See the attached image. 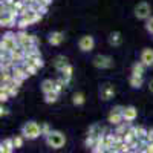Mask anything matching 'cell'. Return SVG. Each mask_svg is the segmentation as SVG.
Here are the masks:
<instances>
[{"instance_id":"31","label":"cell","mask_w":153,"mask_h":153,"mask_svg":"<svg viewBox=\"0 0 153 153\" xmlns=\"http://www.w3.org/2000/svg\"><path fill=\"white\" fill-rule=\"evenodd\" d=\"M51 132H52V129H51V126L48 123H43L42 124V135L46 138L48 135H51Z\"/></svg>"},{"instance_id":"5","label":"cell","mask_w":153,"mask_h":153,"mask_svg":"<svg viewBox=\"0 0 153 153\" xmlns=\"http://www.w3.org/2000/svg\"><path fill=\"white\" fill-rule=\"evenodd\" d=\"M92 63L98 69H110V68H113V58L109 57V55H101V54L95 55Z\"/></svg>"},{"instance_id":"35","label":"cell","mask_w":153,"mask_h":153,"mask_svg":"<svg viewBox=\"0 0 153 153\" xmlns=\"http://www.w3.org/2000/svg\"><path fill=\"white\" fill-rule=\"evenodd\" d=\"M11 97H9V94L8 92H2V91H0V101H2V104L3 103H6V101L9 100Z\"/></svg>"},{"instance_id":"3","label":"cell","mask_w":153,"mask_h":153,"mask_svg":"<svg viewBox=\"0 0 153 153\" xmlns=\"http://www.w3.org/2000/svg\"><path fill=\"white\" fill-rule=\"evenodd\" d=\"M19 49V43H17V37L14 32H5L2 37V42H0V51H12Z\"/></svg>"},{"instance_id":"16","label":"cell","mask_w":153,"mask_h":153,"mask_svg":"<svg viewBox=\"0 0 153 153\" xmlns=\"http://www.w3.org/2000/svg\"><path fill=\"white\" fill-rule=\"evenodd\" d=\"M66 66H69V60H68V57H65V55H57L55 58H54V68L57 69V71H63Z\"/></svg>"},{"instance_id":"30","label":"cell","mask_w":153,"mask_h":153,"mask_svg":"<svg viewBox=\"0 0 153 153\" xmlns=\"http://www.w3.org/2000/svg\"><path fill=\"white\" fill-rule=\"evenodd\" d=\"M12 143H14V149H22L23 143H25V138L22 135H17V136L12 138Z\"/></svg>"},{"instance_id":"27","label":"cell","mask_w":153,"mask_h":153,"mask_svg":"<svg viewBox=\"0 0 153 153\" xmlns=\"http://www.w3.org/2000/svg\"><path fill=\"white\" fill-rule=\"evenodd\" d=\"M84 101H86V98H84V95H83L81 92H75V94H74V97H72V103H74L75 106H81V104H84Z\"/></svg>"},{"instance_id":"22","label":"cell","mask_w":153,"mask_h":153,"mask_svg":"<svg viewBox=\"0 0 153 153\" xmlns=\"http://www.w3.org/2000/svg\"><path fill=\"white\" fill-rule=\"evenodd\" d=\"M22 66H23V69L26 71V74H28L29 76H31V75H37V72H38V68H37V66H34L29 60H25Z\"/></svg>"},{"instance_id":"7","label":"cell","mask_w":153,"mask_h":153,"mask_svg":"<svg viewBox=\"0 0 153 153\" xmlns=\"http://www.w3.org/2000/svg\"><path fill=\"white\" fill-rule=\"evenodd\" d=\"M17 14H12V12H2L0 16V25L3 28H12V26H17Z\"/></svg>"},{"instance_id":"25","label":"cell","mask_w":153,"mask_h":153,"mask_svg":"<svg viewBox=\"0 0 153 153\" xmlns=\"http://www.w3.org/2000/svg\"><path fill=\"white\" fill-rule=\"evenodd\" d=\"M72 72H74V68L69 65V66H66L65 69L61 71V78L65 80L66 83H69L71 81V78H72Z\"/></svg>"},{"instance_id":"17","label":"cell","mask_w":153,"mask_h":153,"mask_svg":"<svg viewBox=\"0 0 153 153\" xmlns=\"http://www.w3.org/2000/svg\"><path fill=\"white\" fill-rule=\"evenodd\" d=\"M12 76H14V78H17V80L25 81L29 75L26 74V71L23 69V66H22V65H19V66H14V69H12Z\"/></svg>"},{"instance_id":"34","label":"cell","mask_w":153,"mask_h":153,"mask_svg":"<svg viewBox=\"0 0 153 153\" xmlns=\"http://www.w3.org/2000/svg\"><path fill=\"white\" fill-rule=\"evenodd\" d=\"M8 94H9V97H11V98H12V97H16V95L19 94V87L11 86V84H9V91H8Z\"/></svg>"},{"instance_id":"21","label":"cell","mask_w":153,"mask_h":153,"mask_svg":"<svg viewBox=\"0 0 153 153\" xmlns=\"http://www.w3.org/2000/svg\"><path fill=\"white\" fill-rule=\"evenodd\" d=\"M144 71H146V66L143 65L141 61L135 63V65L132 66V75H133V76H141V78H143V75H144Z\"/></svg>"},{"instance_id":"40","label":"cell","mask_w":153,"mask_h":153,"mask_svg":"<svg viewBox=\"0 0 153 153\" xmlns=\"http://www.w3.org/2000/svg\"><path fill=\"white\" fill-rule=\"evenodd\" d=\"M149 89H150V92H153V80H150V83H149Z\"/></svg>"},{"instance_id":"4","label":"cell","mask_w":153,"mask_h":153,"mask_svg":"<svg viewBox=\"0 0 153 153\" xmlns=\"http://www.w3.org/2000/svg\"><path fill=\"white\" fill-rule=\"evenodd\" d=\"M123 112H124V107H123V106H115V107H112V110L109 112L107 121H109L112 126H120V124H123V121H124Z\"/></svg>"},{"instance_id":"33","label":"cell","mask_w":153,"mask_h":153,"mask_svg":"<svg viewBox=\"0 0 153 153\" xmlns=\"http://www.w3.org/2000/svg\"><path fill=\"white\" fill-rule=\"evenodd\" d=\"M146 29H147V31H149V32L153 35V17H150V19L146 22Z\"/></svg>"},{"instance_id":"15","label":"cell","mask_w":153,"mask_h":153,"mask_svg":"<svg viewBox=\"0 0 153 153\" xmlns=\"http://www.w3.org/2000/svg\"><path fill=\"white\" fill-rule=\"evenodd\" d=\"M106 129L103 126H100V124H92L91 127H89V132H87V136H94V138H101L104 133Z\"/></svg>"},{"instance_id":"14","label":"cell","mask_w":153,"mask_h":153,"mask_svg":"<svg viewBox=\"0 0 153 153\" xmlns=\"http://www.w3.org/2000/svg\"><path fill=\"white\" fill-rule=\"evenodd\" d=\"M49 45L52 46H60L63 42H65V34L60 32V31H55V32H51L49 34V38H48Z\"/></svg>"},{"instance_id":"11","label":"cell","mask_w":153,"mask_h":153,"mask_svg":"<svg viewBox=\"0 0 153 153\" xmlns=\"http://www.w3.org/2000/svg\"><path fill=\"white\" fill-rule=\"evenodd\" d=\"M136 117H138V110L133 107V106H127V107H124V112H123V118H124V121L126 123H133L135 120H136Z\"/></svg>"},{"instance_id":"13","label":"cell","mask_w":153,"mask_h":153,"mask_svg":"<svg viewBox=\"0 0 153 153\" xmlns=\"http://www.w3.org/2000/svg\"><path fill=\"white\" fill-rule=\"evenodd\" d=\"M141 63L146 68L153 66V49H150V48L143 49V52H141Z\"/></svg>"},{"instance_id":"37","label":"cell","mask_w":153,"mask_h":153,"mask_svg":"<svg viewBox=\"0 0 153 153\" xmlns=\"http://www.w3.org/2000/svg\"><path fill=\"white\" fill-rule=\"evenodd\" d=\"M8 113H9V109L3 107V104H2V107H0V117H6Z\"/></svg>"},{"instance_id":"19","label":"cell","mask_w":153,"mask_h":153,"mask_svg":"<svg viewBox=\"0 0 153 153\" xmlns=\"http://www.w3.org/2000/svg\"><path fill=\"white\" fill-rule=\"evenodd\" d=\"M54 87H55V81H52V80L46 78V80L42 81V92H43L45 95L54 92Z\"/></svg>"},{"instance_id":"2","label":"cell","mask_w":153,"mask_h":153,"mask_svg":"<svg viewBox=\"0 0 153 153\" xmlns=\"http://www.w3.org/2000/svg\"><path fill=\"white\" fill-rule=\"evenodd\" d=\"M45 143L51 149H61V147H65V144H66V136L60 130H52L51 135H48L45 138Z\"/></svg>"},{"instance_id":"6","label":"cell","mask_w":153,"mask_h":153,"mask_svg":"<svg viewBox=\"0 0 153 153\" xmlns=\"http://www.w3.org/2000/svg\"><path fill=\"white\" fill-rule=\"evenodd\" d=\"M150 12H152V8L147 2H141L135 6V17L141 19V20H149Z\"/></svg>"},{"instance_id":"39","label":"cell","mask_w":153,"mask_h":153,"mask_svg":"<svg viewBox=\"0 0 153 153\" xmlns=\"http://www.w3.org/2000/svg\"><path fill=\"white\" fill-rule=\"evenodd\" d=\"M147 153H153V143H147Z\"/></svg>"},{"instance_id":"23","label":"cell","mask_w":153,"mask_h":153,"mask_svg":"<svg viewBox=\"0 0 153 153\" xmlns=\"http://www.w3.org/2000/svg\"><path fill=\"white\" fill-rule=\"evenodd\" d=\"M147 132H149V129H146V127H143V126H135V133H136V138L139 139V141H146ZM146 143H147V141H146Z\"/></svg>"},{"instance_id":"20","label":"cell","mask_w":153,"mask_h":153,"mask_svg":"<svg viewBox=\"0 0 153 153\" xmlns=\"http://www.w3.org/2000/svg\"><path fill=\"white\" fill-rule=\"evenodd\" d=\"M121 42H123L121 32H118V31L110 32V35H109V43H110V46H120Z\"/></svg>"},{"instance_id":"26","label":"cell","mask_w":153,"mask_h":153,"mask_svg":"<svg viewBox=\"0 0 153 153\" xmlns=\"http://www.w3.org/2000/svg\"><path fill=\"white\" fill-rule=\"evenodd\" d=\"M143 83H144V80L141 78V76H133V75H130V78H129V84L133 87V89H139L143 86Z\"/></svg>"},{"instance_id":"28","label":"cell","mask_w":153,"mask_h":153,"mask_svg":"<svg viewBox=\"0 0 153 153\" xmlns=\"http://www.w3.org/2000/svg\"><path fill=\"white\" fill-rule=\"evenodd\" d=\"M58 94L57 92H51V94H48V95H45V103H48V104H54V103H57L58 101Z\"/></svg>"},{"instance_id":"18","label":"cell","mask_w":153,"mask_h":153,"mask_svg":"<svg viewBox=\"0 0 153 153\" xmlns=\"http://www.w3.org/2000/svg\"><path fill=\"white\" fill-rule=\"evenodd\" d=\"M14 152V143H12V138H6L0 144V153H12Z\"/></svg>"},{"instance_id":"8","label":"cell","mask_w":153,"mask_h":153,"mask_svg":"<svg viewBox=\"0 0 153 153\" xmlns=\"http://www.w3.org/2000/svg\"><path fill=\"white\" fill-rule=\"evenodd\" d=\"M16 37H17V43H19V48H20V49L26 51V49L32 48V40H31L32 35L26 34L25 31H19V32L16 34Z\"/></svg>"},{"instance_id":"36","label":"cell","mask_w":153,"mask_h":153,"mask_svg":"<svg viewBox=\"0 0 153 153\" xmlns=\"http://www.w3.org/2000/svg\"><path fill=\"white\" fill-rule=\"evenodd\" d=\"M146 141H147V143H153V127H152V129H149V132H147V138H146Z\"/></svg>"},{"instance_id":"38","label":"cell","mask_w":153,"mask_h":153,"mask_svg":"<svg viewBox=\"0 0 153 153\" xmlns=\"http://www.w3.org/2000/svg\"><path fill=\"white\" fill-rule=\"evenodd\" d=\"M38 2H40L42 5H45V6H49L51 3H52V0H38Z\"/></svg>"},{"instance_id":"24","label":"cell","mask_w":153,"mask_h":153,"mask_svg":"<svg viewBox=\"0 0 153 153\" xmlns=\"http://www.w3.org/2000/svg\"><path fill=\"white\" fill-rule=\"evenodd\" d=\"M135 138H136V133H135V126H130V127H129V130H127V132H126V135H124V143L130 144Z\"/></svg>"},{"instance_id":"12","label":"cell","mask_w":153,"mask_h":153,"mask_svg":"<svg viewBox=\"0 0 153 153\" xmlns=\"http://www.w3.org/2000/svg\"><path fill=\"white\" fill-rule=\"evenodd\" d=\"M42 14H38V12H34V11H28V12H25L23 16H20V19H23L25 22H26L28 25H34V23H37V22H40L42 20Z\"/></svg>"},{"instance_id":"41","label":"cell","mask_w":153,"mask_h":153,"mask_svg":"<svg viewBox=\"0 0 153 153\" xmlns=\"http://www.w3.org/2000/svg\"><path fill=\"white\" fill-rule=\"evenodd\" d=\"M130 153H139V152H138V150H132Z\"/></svg>"},{"instance_id":"9","label":"cell","mask_w":153,"mask_h":153,"mask_svg":"<svg viewBox=\"0 0 153 153\" xmlns=\"http://www.w3.org/2000/svg\"><path fill=\"white\" fill-rule=\"evenodd\" d=\"M95 46V40L92 35H83L78 42V48L83 51V52H91Z\"/></svg>"},{"instance_id":"32","label":"cell","mask_w":153,"mask_h":153,"mask_svg":"<svg viewBox=\"0 0 153 153\" xmlns=\"http://www.w3.org/2000/svg\"><path fill=\"white\" fill-rule=\"evenodd\" d=\"M29 61L32 63L34 66H37L38 69H42V68L45 66V61H43V58H42V57H38V58H34V60H29Z\"/></svg>"},{"instance_id":"29","label":"cell","mask_w":153,"mask_h":153,"mask_svg":"<svg viewBox=\"0 0 153 153\" xmlns=\"http://www.w3.org/2000/svg\"><path fill=\"white\" fill-rule=\"evenodd\" d=\"M66 84H68V83H66L65 80H63V78H58V80L55 81V87H54V92H57V94L60 95V94L63 92V89L66 87Z\"/></svg>"},{"instance_id":"1","label":"cell","mask_w":153,"mask_h":153,"mask_svg":"<svg viewBox=\"0 0 153 153\" xmlns=\"http://www.w3.org/2000/svg\"><path fill=\"white\" fill-rule=\"evenodd\" d=\"M22 136L25 139H37L38 136H42V124L35 121H28L22 127Z\"/></svg>"},{"instance_id":"10","label":"cell","mask_w":153,"mask_h":153,"mask_svg":"<svg viewBox=\"0 0 153 153\" xmlns=\"http://www.w3.org/2000/svg\"><path fill=\"white\" fill-rule=\"evenodd\" d=\"M113 95H115V87H113V84L106 83V84L101 86V89H100V98L103 100V101H109L110 98H113Z\"/></svg>"}]
</instances>
